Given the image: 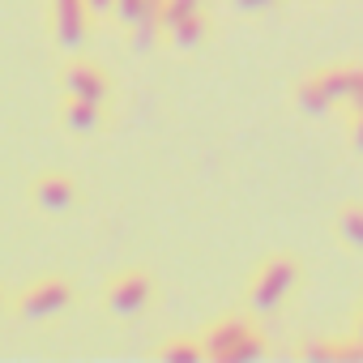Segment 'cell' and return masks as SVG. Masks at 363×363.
Instances as JSON below:
<instances>
[{
  "instance_id": "6da1fadb",
  "label": "cell",
  "mask_w": 363,
  "mask_h": 363,
  "mask_svg": "<svg viewBox=\"0 0 363 363\" xmlns=\"http://www.w3.org/2000/svg\"><path fill=\"white\" fill-rule=\"evenodd\" d=\"M295 278H299V261H295V257H269V261L261 265L257 282H252V308H257V312H274V308L291 295Z\"/></svg>"
},
{
  "instance_id": "7a4b0ae2",
  "label": "cell",
  "mask_w": 363,
  "mask_h": 363,
  "mask_svg": "<svg viewBox=\"0 0 363 363\" xmlns=\"http://www.w3.org/2000/svg\"><path fill=\"white\" fill-rule=\"evenodd\" d=\"M69 303H73V291H69L65 282H39V286L22 291L18 316H26V320H48V316H60Z\"/></svg>"
},
{
  "instance_id": "3957f363",
  "label": "cell",
  "mask_w": 363,
  "mask_h": 363,
  "mask_svg": "<svg viewBox=\"0 0 363 363\" xmlns=\"http://www.w3.org/2000/svg\"><path fill=\"white\" fill-rule=\"evenodd\" d=\"M145 303H150V278L145 274H120L107 286V308L116 316H137Z\"/></svg>"
},
{
  "instance_id": "277c9868",
  "label": "cell",
  "mask_w": 363,
  "mask_h": 363,
  "mask_svg": "<svg viewBox=\"0 0 363 363\" xmlns=\"http://www.w3.org/2000/svg\"><path fill=\"white\" fill-rule=\"evenodd\" d=\"M252 333H257V329H252L244 316H227V320H218V325L206 333V350H210V359L231 363V359H235V350H240Z\"/></svg>"
},
{
  "instance_id": "5b68a950",
  "label": "cell",
  "mask_w": 363,
  "mask_h": 363,
  "mask_svg": "<svg viewBox=\"0 0 363 363\" xmlns=\"http://www.w3.org/2000/svg\"><path fill=\"white\" fill-rule=\"evenodd\" d=\"M86 0H56V43L65 52H77L86 43Z\"/></svg>"
},
{
  "instance_id": "8992f818",
  "label": "cell",
  "mask_w": 363,
  "mask_h": 363,
  "mask_svg": "<svg viewBox=\"0 0 363 363\" xmlns=\"http://www.w3.org/2000/svg\"><path fill=\"white\" fill-rule=\"evenodd\" d=\"M65 90H69V99H86V103H99V107H103V99H107V77H103L94 65H69V69H65Z\"/></svg>"
},
{
  "instance_id": "52a82bcc",
  "label": "cell",
  "mask_w": 363,
  "mask_h": 363,
  "mask_svg": "<svg viewBox=\"0 0 363 363\" xmlns=\"http://www.w3.org/2000/svg\"><path fill=\"white\" fill-rule=\"evenodd\" d=\"M73 179L69 175H43L39 184H35V206L48 210V214H65L73 206Z\"/></svg>"
},
{
  "instance_id": "ba28073f",
  "label": "cell",
  "mask_w": 363,
  "mask_h": 363,
  "mask_svg": "<svg viewBox=\"0 0 363 363\" xmlns=\"http://www.w3.org/2000/svg\"><path fill=\"white\" fill-rule=\"evenodd\" d=\"M206 35H210V22H206L201 13H193V18H184V22H175V26H167L171 52H193V48L206 43Z\"/></svg>"
},
{
  "instance_id": "9c48e42d",
  "label": "cell",
  "mask_w": 363,
  "mask_h": 363,
  "mask_svg": "<svg viewBox=\"0 0 363 363\" xmlns=\"http://www.w3.org/2000/svg\"><path fill=\"white\" fill-rule=\"evenodd\" d=\"M320 86L329 90L333 103H350L354 94H363V69H329L320 73Z\"/></svg>"
},
{
  "instance_id": "30bf717a",
  "label": "cell",
  "mask_w": 363,
  "mask_h": 363,
  "mask_svg": "<svg viewBox=\"0 0 363 363\" xmlns=\"http://www.w3.org/2000/svg\"><path fill=\"white\" fill-rule=\"evenodd\" d=\"M60 120H65V128H69V133H77V137H90V133L99 128V103L69 99V103H65V111H60Z\"/></svg>"
},
{
  "instance_id": "8fae6325",
  "label": "cell",
  "mask_w": 363,
  "mask_h": 363,
  "mask_svg": "<svg viewBox=\"0 0 363 363\" xmlns=\"http://www.w3.org/2000/svg\"><path fill=\"white\" fill-rule=\"evenodd\" d=\"M295 107H299L303 116L320 120V116H329V111H333V99H329V90L320 86V77H312V82H303V86L295 90Z\"/></svg>"
},
{
  "instance_id": "7c38bea8",
  "label": "cell",
  "mask_w": 363,
  "mask_h": 363,
  "mask_svg": "<svg viewBox=\"0 0 363 363\" xmlns=\"http://www.w3.org/2000/svg\"><path fill=\"white\" fill-rule=\"evenodd\" d=\"M337 235H342V244L363 252V206H346L337 214Z\"/></svg>"
},
{
  "instance_id": "4fadbf2b",
  "label": "cell",
  "mask_w": 363,
  "mask_h": 363,
  "mask_svg": "<svg viewBox=\"0 0 363 363\" xmlns=\"http://www.w3.org/2000/svg\"><path fill=\"white\" fill-rule=\"evenodd\" d=\"M158 359H167V363H197V359H210V350H206V342H167L158 350Z\"/></svg>"
},
{
  "instance_id": "5bb4252c",
  "label": "cell",
  "mask_w": 363,
  "mask_h": 363,
  "mask_svg": "<svg viewBox=\"0 0 363 363\" xmlns=\"http://www.w3.org/2000/svg\"><path fill=\"white\" fill-rule=\"evenodd\" d=\"M193 13H201V0H167L162 5V26H175V22H184Z\"/></svg>"
},
{
  "instance_id": "9a60e30c",
  "label": "cell",
  "mask_w": 363,
  "mask_h": 363,
  "mask_svg": "<svg viewBox=\"0 0 363 363\" xmlns=\"http://www.w3.org/2000/svg\"><path fill=\"white\" fill-rule=\"evenodd\" d=\"M299 359H342V342H308L299 346Z\"/></svg>"
},
{
  "instance_id": "2e32d148",
  "label": "cell",
  "mask_w": 363,
  "mask_h": 363,
  "mask_svg": "<svg viewBox=\"0 0 363 363\" xmlns=\"http://www.w3.org/2000/svg\"><path fill=\"white\" fill-rule=\"evenodd\" d=\"M141 13H145V0H116V18H120L124 26H137Z\"/></svg>"
},
{
  "instance_id": "e0dca14e",
  "label": "cell",
  "mask_w": 363,
  "mask_h": 363,
  "mask_svg": "<svg viewBox=\"0 0 363 363\" xmlns=\"http://www.w3.org/2000/svg\"><path fill=\"white\" fill-rule=\"evenodd\" d=\"M252 359H265V342H261V333H252V337L235 350V359H231V363H252Z\"/></svg>"
},
{
  "instance_id": "ac0fdd59",
  "label": "cell",
  "mask_w": 363,
  "mask_h": 363,
  "mask_svg": "<svg viewBox=\"0 0 363 363\" xmlns=\"http://www.w3.org/2000/svg\"><path fill=\"white\" fill-rule=\"evenodd\" d=\"M274 5H278V0H231V9H240V13H265Z\"/></svg>"
},
{
  "instance_id": "d6986e66",
  "label": "cell",
  "mask_w": 363,
  "mask_h": 363,
  "mask_svg": "<svg viewBox=\"0 0 363 363\" xmlns=\"http://www.w3.org/2000/svg\"><path fill=\"white\" fill-rule=\"evenodd\" d=\"M342 359L363 363V337H359V333H354V342H342Z\"/></svg>"
},
{
  "instance_id": "ffe728a7",
  "label": "cell",
  "mask_w": 363,
  "mask_h": 363,
  "mask_svg": "<svg viewBox=\"0 0 363 363\" xmlns=\"http://www.w3.org/2000/svg\"><path fill=\"white\" fill-rule=\"evenodd\" d=\"M90 13H116V0H86Z\"/></svg>"
},
{
  "instance_id": "44dd1931",
  "label": "cell",
  "mask_w": 363,
  "mask_h": 363,
  "mask_svg": "<svg viewBox=\"0 0 363 363\" xmlns=\"http://www.w3.org/2000/svg\"><path fill=\"white\" fill-rule=\"evenodd\" d=\"M350 141H354V150L363 154V116H354V128H350Z\"/></svg>"
},
{
  "instance_id": "7402d4cb",
  "label": "cell",
  "mask_w": 363,
  "mask_h": 363,
  "mask_svg": "<svg viewBox=\"0 0 363 363\" xmlns=\"http://www.w3.org/2000/svg\"><path fill=\"white\" fill-rule=\"evenodd\" d=\"M350 107H354V116H363V94H354V99H350Z\"/></svg>"
},
{
  "instance_id": "603a6c76",
  "label": "cell",
  "mask_w": 363,
  "mask_h": 363,
  "mask_svg": "<svg viewBox=\"0 0 363 363\" xmlns=\"http://www.w3.org/2000/svg\"><path fill=\"white\" fill-rule=\"evenodd\" d=\"M359 337H363V316H359Z\"/></svg>"
}]
</instances>
